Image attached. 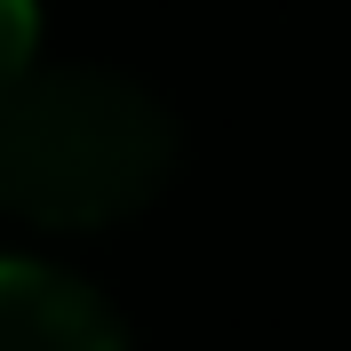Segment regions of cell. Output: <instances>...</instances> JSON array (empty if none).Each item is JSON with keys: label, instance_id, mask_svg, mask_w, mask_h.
<instances>
[{"label": "cell", "instance_id": "obj_2", "mask_svg": "<svg viewBox=\"0 0 351 351\" xmlns=\"http://www.w3.org/2000/svg\"><path fill=\"white\" fill-rule=\"evenodd\" d=\"M0 351H128V328L88 280L0 256Z\"/></svg>", "mask_w": 351, "mask_h": 351}, {"label": "cell", "instance_id": "obj_1", "mask_svg": "<svg viewBox=\"0 0 351 351\" xmlns=\"http://www.w3.org/2000/svg\"><path fill=\"white\" fill-rule=\"evenodd\" d=\"M176 168V120L104 64H32L0 88V216L40 232H104L152 208Z\"/></svg>", "mask_w": 351, "mask_h": 351}, {"label": "cell", "instance_id": "obj_3", "mask_svg": "<svg viewBox=\"0 0 351 351\" xmlns=\"http://www.w3.org/2000/svg\"><path fill=\"white\" fill-rule=\"evenodd\" d=\"M32 48H40V8L32 0H0V88H16L32 72Z\"/></svg>", "mask_w": 351, "mask_h": 351}]
</instances>
